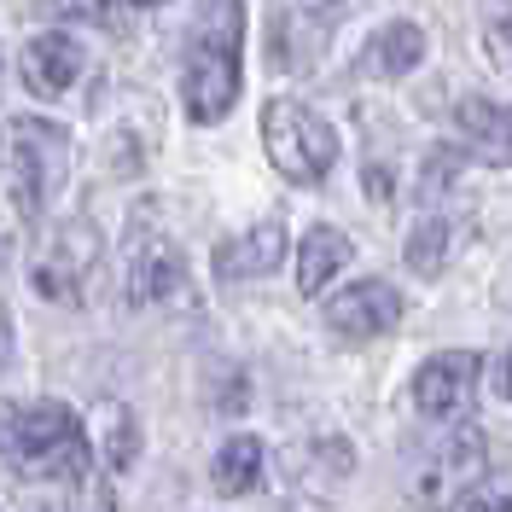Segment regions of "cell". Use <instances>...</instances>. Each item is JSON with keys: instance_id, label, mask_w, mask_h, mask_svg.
<instances>
[{"instance_id": "8", "label": "cell", "mask_w": 512, "mask_h": 512, "mask_svg": "<svg viewBox=\"0 0 512 512\" xmlns=\"http://www.w3.org/2000/svg\"><path fill=\"white\" fill-rule=\"evenodd\" d=\"M483 355L478 350H443L414 373V408L425 419H460L478 396Z\"/></svg>"}, {"instance_id": "15", "label": "cell", "mask_w": 512, "mask_h": 512, "mask_svg": "<svg viewBox=\"0 0 512 512\" xmlns=\"http://www.w3.org/2000/svg\"><path fill=\"white\" fill-rule=\"evenodd\" d=\"M419 64H425V30L408 24V18L384 24V30L373 35V47L361 53V70H367V76H384V82L408 76V70H419Z\"/></svg>"}, {"instance_id": "20", "label": "cell", "mask_w": 512, "mask_h": 512, "mask_svg": "<svg viewBox=\"0 0 512 512\" xmlns=\"http://www.w3.org/2000/svg\"><path fill=\"white\" fill-rule=\"evenodd\" d=\"M70 495H76V512H117V501H111V483L99 478V466H88L82 478L70 483Z\"/></svg>"}, {"instance_id": "9", "label": "cell", "mask_w": 512, "mask_h": 512, "mask_svg": "<svg viewBox=\"0 0 512 512\" xmlns=\"http://www.w3.org/2000/svg\"><path fill=\"white\" fill-rule=\"evenodd\" d=\"M326 332L344 338V344H367V338H384L396 320H402V291L384 286V280H355V286L332 291L326 303Z\"/></svg>"}, {"instance_id": "16", "label": "cell", "mask_w": 512, "mask_h": 512, "mask_svg": "<svg viewBox=\"0 0 512 512\" xmlns=\"http://www.w3.org/2000/svg\"><path fill=\"white\" fill-rule=\"evenodd\" d=\"M210 483H216V495H227V501L251 495L256 483H262V443H256L251 431H239V437H227V443L216 448Z\"/></svg>"}, {"instance_id": "18", "label": "cell", "mask_w": 512, "mask_h": 512, "mask_svg": "<svg viewBox=\"0 0 512 512\" xmlns=\"http://www.w3.org/2000/svg\"><path fill=\"white\" fill-rule=\"evenodd\" d=\"M483 18V41H489V59L512 70V0H483L478 6Z\"/></svg>"}, {"instance_id": "3", "label": "cell", "mask_w": 512, "mask_h": 512, "mask_svg": "<svg viewBox=\"0 0 512 512\" xmlns=\"http://www.w3.org/2000/svg\"><path fill=\"white\" fill-rule=\"evenodd\" d=\"M0 181H6L12 210L35 222L70 181V134L47 117H12L0 140Z\"/></svg>"}, {"instance_id": "6", "label": "cell", "mask_w": 512, "mask_h": 512, "mask_svg": "<svg viewBox=\"0 0 512 512\" xmlns=\"http://www.w3.org/2000/svg\"><path fill=\"white\" fill-rule=\"evenodd\" d=\"M483 472H489V437H483L478 425H460L414 472V507L419 512H460L478 495Z\"/></svg>"}, {"instance_id": "1", "label": "cell", "mask_w": 512, "mask_h": 512, "mask_svg": "<svg viewBox=\"0 0 512 512\" xmlns=\"http://www.w3.org/2000/svg\"><path fill=\"white\" fill-rule=\"evenodd\" d=\"M0 454L18 478L35 483H76L94 466V443L70 402H6L0 408Z\"/></svg>"}, {"instance_id": "12", "label": "cell", "mask_w": 512, "mask_h": 512, "mask_svg": "<svg viewBox=\"0 0 512 512\" xmlns=\"http://www.w3.org/2000/svg\"><path fill=\"white\" fill-rule=\"evenodd\" d=\"M280 262H286V227L280 222H256L239 239H222L216 245V274L222 280H262Z\"/></svg>"}, {"instance_id": "26", "label": "cell", "mask_w": 512, "mask_h": 512, "mask_svg": "<svg viewBox=\"0 0 512 512\" xmlns=\"http://www.w3.org/2000/svg\"><path fill=\"white\" fill-rule=\"evenodd\" d=\"M24 512H64V507H53V501H30Z\"/></svg>"}, {"instance_id": "23", "label": "cell", "mask_w": 512, "mask_h": 512, "mask_svg": "<svg viewBox=\"0 0 512 512\" xmlns=\"http://www.w3.org/2000/svg\"><path fill=\"white\" fill-rule=\"evenodd\" d=\"M460 512H512V495H472Z\"/></svg>"}, {"instance_id": "13", "label": "cell", "mask_w": 512, "mask_h": 512, "mask_svg": "<svg viewBox=\"0 0 512 512\" xmlns=\"http://www.w3.org/2000/svg\"><path fill=\"white\" fill-rule=\"evenodd\" d=\"M350 262H355L350 233H338V227H309L303 245H297V291H303V297H320Z\"/></svg>"}, {"instance_id": "11", "label": "cell", "mask_w": 512, "mask_h": 512, "mask_svg": "<svg viewBox=\"0 0 512 512\" xmlns=\"http://www.w3.org/2000/svg\"><path fill=\"white\" fill-rule=\"evenodd\" d=\"M454 134H460V152L466 158L489 163V169H512V105L495 99H460L454 105Z\"/></svg>"}, {"instance_id": "22", "label": "cell", "mask_w": 512, "mask_h": 512, "mask_svg": "<svg viewBox=\"0 0 512 512\" xmlns=\"http://www.w3.org/2000/svg\"><path fill=\"white\" fill-rule=\"evenodd\" d=\"M390 169H384V163H367V198H373V204H390Z\"/></svg>"}, {"instance_id": "17", "label": "cell", "mask_w": 512, "mask_h": 512, "mask_svg": "<svg viewBox=\"0 0 512 512\" xmlns=\"http://www.w3.org/2000/svg\"><path fill=\"white\" fill-rule=\"evenodd\" d=\"M402 256H408V268H414V274L437 280V274L448 268V256H454V216H443V210H425V216L414 222V233H408Z\"/></svg>"}, {"instance_id": "19", "label": "cell", "mask_w": 512, "mask_h": 512, "mask_svg": "<svg viewBox=\"0 0 512 512\" xmlns=\"http://www.w3.org/2000/svg\"><path fill=\"white\" fill-rule=\"evenodd\" d=\"M53 12L59 18H76V24H94V30H117L123 35V6L117 0H53Z\"/></svg>"}, {"instance_id": "10", "label": "cell", "mask_w": 512, "mask_h": 512, "mask_svg": "<svg viewBox=\"0 0 512 512\" xmlns=\"http://www.w3.org/2000/svg\"><path fill=\"white\" fill-rule=\"evenodd\" d=\"M82 70H88V47L70 30H41V35H30L24 53H18V76H24V88L41 94V99L70 94Z\"/></svg>"}, {"instance_id": "25", "label": "cell", "mask_w": 512, "mask_h": 512, "mask_svg": "<svg viewBox=\"0 0 512 512\" xmlns=\"http://www.w3.org/2000/svg\"><path fill=\"white\" fill-rule=\"evenodd\" d=\"M501 396H512V350H507V361H501Z\"/></svg>"}, {"instance_id": "5", "label": "cell", "mask_w": 512, "mask_h": 512, "mask_svg": "<svg viewBox=\"0 0 512 512\" xmlns=\"http://www.w3.org/2000/svg\"><path fill=\"white\" fill-rule=\"evenodd\" d=\"M181 286H187V251H181V239L163 222H152V216H134L128 245H123L128 303H134V309H158V303H169Z\"/></svg>"}, {"instance_id": "24", "label": "cell", "mask_w": 512, "mask_h": 512, "mask_svg": "<svg viewBox=\"0 0 512 512\" xmlns=\"http://www.w3.org/2000/svg\"><path fill=\"white\" fill-rule=\"evenodd\" d=\"M6 355H12V320L0 315V367H6Z\"/></svg>"}, {"instance_id": "2", "label": "cell", "mask_w": 512, "mask_h": 512, "mask_svg": "<svg viewBox=\"0 0 512 512\" xmlns=\"http://www.w3.org/2000/svg\"><path fill=\"white\" fill-rule=\"evenodd\" d=\"M239 41H245V0H204L187 35L181 99L192 123H222L239 99Z\"/></svg>"}, {"instance_id": "14", "label": "cell", "mask_w": 512, "mask_h": 512, "mask_svg": "<svg viewBox=\"0 0 512 512\" xmlns=\"http://www.w3.org/2000/svg\"><path fill=\"white\" fill-rule=\"evenodd\" d=\"M94 460H105V472H128L134 466V454H140V419H134V408L128 402H117V396H105L94 408Z\"/></svg>"}, {"instance_id": "7", "label": "cell", "mask_w": 512, "mask_h": 512, "mask_svg": "<svg viewBox=\"0 0 512 512\" xmlns=\"http://www.w3.org/2000/svg\"><path fill=\"white\" fill-rule=\"evenodd\" d=\"M99 274V233L82 216H70V222H53L47 227V239H41V251L30 262V280L41 297H53L64 309H76L88 286H94Z\"/></svg>"}, {"instance_id": "27", "label": "cell", "mask_w": 512, "mask_h": 512, "mask_svg": "<svg viewBox=\"0 0 512 512\" xmlns=\"http://www.w3.org/2000/svg\"><path fill=\"white\" fill-rule=\"evenodd\" d=\"M140 6H163V0H140Z\"/></svg>"}, {"instance_id": "21", "label": "cell", "mask_w": 512, "mask_h": 512, "mask_svg": "<svg viewBox=\"0 0 512 512\" xmlns=\"http://www.w3.org/2000/svg\"><path fill=\"white\" fill-rule=\"evenodd\" d=\"M297 18H309V24H332L338 12H344V0H286Z\"/></svg>"}, {"instance_id": "4", "label": "cell", "mask_w": 512, "mask_h": 512, "mask_svg": "<svg viewBox=\"0 0 512 512\" xmlns=\"http://www.w3.org/2000/svg\"><path fill=\"white\" fill-rule=\"evenodd\" d=\"M262 146H268V163L297 187H320L338 163L332 123L320 111H309L303 99H268L262 105Z\"/></svg>"}]
</instances>
